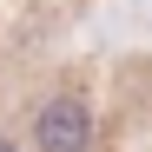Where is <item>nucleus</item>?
I'll return each instance as SVG.
<instances>
[{"mask_svg":"<svg viewBox=\"0 0 152 152\" xmlns=\"http://www.w3.org/2000/svg\"><path fill=\"white\" fill-rule=\"evenodd\" d=\"M33 139L40 152H93V113L80 99H46L33 119Z\"/></svg>","mask_w":152,"mask_h":152,"instance_id":"1","label":"nucleus"},{"mask_svg":"<svg viewBox=\"0 0 152 152\" xmlns=\"http://www.w3.org/2000/svg\"><path fill=\"white\" fill-rule=\"evenodd\" d=\"M0 152H13V145H7V139H0Z\"/></svg>","mask_w":152,"mask_h":152,"instance_id":"2","label":"nucleus"}]
</instances>
